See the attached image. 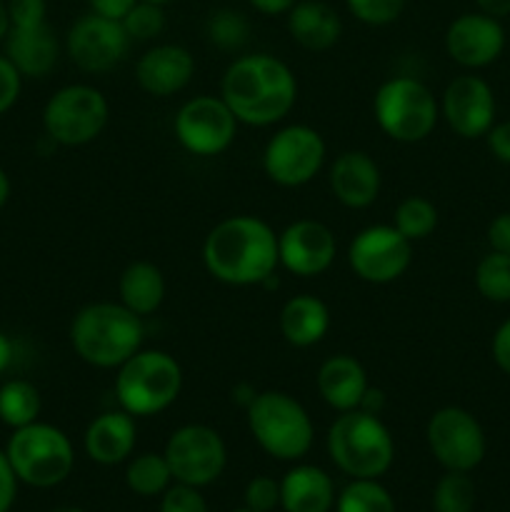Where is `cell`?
<instances>
[{
    "instance_id": "obj_1",
    "label": "cell",
    "mask_w": 510,
    "mask_h": 512,
    "mask_svg": "<svg viewBox=\"0 0 510 512\" xmlns=\"http://www.w3.org/2000/svg\"><path fill=\"white\" fill-rule=\"evenodd\" d=\"M220 98L238 123L270 128L283 123L298 103V78L285 60L270 53L240 55L225 68Z\"/></svg>"
},
{
    "instance_id": "obj_2",
    "label": "cell",
    "mask_w": 510,
    "mask_h": 512,
    "mask_svg": "<svg viewBox=\"0 0 510 512\" xmlns=\"http://www.w3.org/2000/svg\"><path fill=\"white\" fill-rule=\"evenodd\" d=\"M203 265L223 285H265L280 268L278 233L258 215H230L205 235Z\"/></svg>"
},
{
    "instance_id": "obj_3",
    "label": "cell",
    "mask_w": 510,
    "mask_h": 512,
    "mask_svg": "<svg viewBox=\"0 0 510 512\" xmlns=\"http://www.w3.org/2000/svg\"><path fill=\"white\" fill-rule=\"evenodd\" d=\"M143 338V318L108 300L80 308L70 323V345L75 355L100 370H118L143 348Z\"/></svg>"
},
{
    "instance_id": "obj_4",
    "label": "cell",
    "mask_w": 510,
    "mask_h": 512,
    "mask_svg": "<svg viewBox=\"0 0 510 512\" xmlns=\"http://www.w3.org/2000/svg\"><path fill=\"white\" fill-rule=\"evenodd\" d=\"M328 455L340 473L353 480H378L390 470L395 460V440L380 415L368 410L338 413L330 423Z\"/></svg>"
},
{
    "instance_id": "obj_5",
    "label": "cell",
    "mask_w": 510,
    "mask_h": 512,
    "mask_svg": "<svg viewBox=\"0 0 510 512\" xmlns=\"http://www.w3.org/2000/svg\"><path fill=\"white\" fill-rule=\"evenodd\" d=\"M248 430L270 458L295 463L313 448L315 425L300 400L285 390H260L245 408Z\"/></svg>"
},
{
    "instance_id": "obj_6",
    "label": "cell",
    "mask_w": 510,
    "mask_h": 512,
    "mask_svg": "<svg viewBox=\"0 0 510 512\" xmlns=\"http://www.w3.org/2000/svg\"><path fill=\"white\" fill-rule=\"evenodd\" d=\"M183 390V368L165 350L140 348L115 375V400L133 418H150L168 410Z\"/></svg>"
},
{
    "instance_id": "obj_7",
    "label": "cell",
    "mask_w": 510,
    "mask_h": 512,
    "mask_svg": "<svg viewBox=\"0 0 510 512\" xmlns=\"http://www.w3.org/2000/svg\"><path fill=\"white\" fill-rule=\"evenodd\" d=\"M373 115L378 128L395 143H423L440 120V100L423 80L395 75L375 90Z\"/></svg>"
},
{
    "instance_id": "obj_8",
    "label": "cell",
    "mask_w": 510,
    "mask_h": 512,
    "mask_svg": "<svg viewBox=\"0 0 510 512\" xmlns=\"http://www.w3.org/2000/svg\"><path fill=\"white\" fill-rule=\"evenodd\" d=\"M5 455L15 478L30 488H55L65 483L75 468V450L68 435L40 420L13 430Z\"/></svg>"
},
{
    "instance_id": "obj_9",
    "label": "cell",
    "mask_w": 510,
    "mask_h": 512,
    "mask_svg": "<svg viewBox=\"0 0 510 512\" xmlns=\"http://www.w3.org/2000/svg\"><path fill=\"white\" fill-rule=\"evenodd\" d=\"M110 118V105L103 90L88 83L63 85L43 108V128L53 143L80 148L100 138Z\"/></svg>"
},
{
    "instance_id": "obj_10",
    "label": "cell",
    "mask_w": 510,
    "mask_h": 512,
    "mask_svg": "<svg viewBox=\"0 0 510 512\" xmlns=\"http://www.w3.org/2000/svg\"><path fill=\"white\" fill-rule=\"evenodd\" d=\"M328 145L323 135L305 123L275 130L263 150V173L280 188H303L323 170Z\"/></svg>"
},
{
    "instance_id": "obj_11",
    "label": "cell",
    "mask_w": 510,
    "mask_h": 512,
    "mask_svg": "<svg viewBox=\"0 0 510 512\" xmlns=\"http://www.w3.org/2000/svg\"><path fill=\"white\" fill-rule=\"evenodd\" d=\"M238 125V118L220 95H195L175 113L173 135L185 153L213 158L235 143Z\"/></svg>"
},
{
    "instance_id": "obj_12",
    "label": "cell",
    "mask_w": 510,
    "mask_h": 512,
    "mask_svg": "<svg viewBox=\"0 0 510 512\" xmlns=\"http://www.w3.org/2000/svg\"><path fill=\"white\" fill-rule=\"evenodd\" d=\"M175 483L205 488L223 475L228 448L223 435L203 423H188L173 430L163 450Z\"/></svg>"
},
{
    "instance_id": "obj_13",
    "label": "cell",
    "mask_w": 510,
    "mask_h": 512,
    "mask_svg": "<svg viewBox=\"0 0 510 512\" xmlns=\"http://www.w3.org/2000/svg\"><path fill=\"white\" fill-rule=\"evenodd\" d=\"M425 440L433 458L445 470H458V473H470L478 468L488 450L480 420L458 405H445L430 415L425 425Z\"/></svg>"
},
{
    "instance_id": "obj_14",
    "label": "cell",
    "mask_w": 510,
    "mask_h": 512,
    "mask_svg": "<svg viewBox=\"0 0 510 512\" xmlns=\"http://www.w3.org/2000/svg\"><path fill=\"white\" fill-rule=\"evenodd\" d=\"M413 243L395 225H368L348 245V265L363 283L388 285L408 273Z\"/></svg>"
},
{
    "instance_id": "obj_15",
    "label": "cell",
    "mask_w": 510,
    "mask_h": 512,
    "mask_svg": "<svg viewBox=\"0 0 510 512\" xmlns=\"http://www.w3.org/2000/svg\"><path fill=\"white\" fill-rule=\"evenodd\" d=\"M130 35L120 20L85 13L70 25L65 35V53L70 63L83 73H108L125 60L130 50Z\"/></svg>"
},
{
    "instance_id": "obj_16",
    "label": "cell",
    "mask_w": 510,
    "mask_h": 512,
    "mask_svg": "<svg viewBox=\"0 0 510 512\" xmlns=\"http://www.w3.org/2000/svg\"><path fill=\"white\" fill-rule=\"evenodd\" d=\"M495 93L480 75H458L450 80L440 98V118L448 128L465 140L485 138L495 125Z\"/></svg>"
},
{
    "instance_id": "obj_17",
    "label": "cell",
    "mask_w": 510,
    "mask_h": 512,
    "mask_svg": "<svg viewBox=\"0 0 510 512\" xmlns=\"http://www.w3.org/2000/svg\"><path fill=\"white\" fill-rule=\"evenodd\" d=\"M338 255L335 233L320 220H295L283 233H278L280 268L298 278H318Z\"/></svg>"
},
{
    "instance_id": "obj_18",
    "label": "cell",
    "mask_w": 510,
    "mask_h": 512,
    "mask_svg": "<svg viewBox=\"0 0 510 512\" xmlns=\"http://www.w3.org/2000/svg\"><path fill=\"white\" fill-rule=\"evenodd\" d=\"M505 50V30L498 18L480 13H463L450 20L445 30V53L465 70L493 65Z\"/></svg>"
},
{
    "instance_id": "obj_19",
    "label": "cell",
    "mask_w": 510,
    "mask_h": 512,
    "mask_svg": "<svg viewBox=\"0 0 510 512\" xmlns=\"http://www.w3.org/2000/svg\"><path fill=\"white\" fill-rule=\"evenodd\" d=\"M195 75V58L188 48L160 43L145 50L135 63V80L140 90L153 98H170L190 85Z\"/></svg>"
},
{
    "instance_id": "obj_20",
    "label": "cell",
    "mask_w": 510,
    "mask_h": 512,
    "mask_svg": "<svg viewBox=\"0 0 510 512\" xmlns=\"http://www.w3.org/2000/svg\"><path fill=\"white\" fill-rule=\"evenodd\" d=\"M333 198L350 210H365L378 200L383 175L375 158L365 150H343L328 170Z\"/></svg>"
},
{
    "instance_id": "obj_21",
    "label": "cell",
    "mask_w": 510,
    "mask_h": 512,
    "mask_svg": "<svg viewBox=\"0 0 510 512\" xmlns=\"http://www.w3.org/2000/svg\"><path fill=\"white\" fill-rule=\"evenodd\" d=\"M135 443H138V425L133 415L120 408L100 413L98 418L90 420L83 440L88 458L105 468L130 460Z\"/></svg>"
},
{
    "instance_id": "obj_22",
    "label": "cell",
    "mask_w": 510,
    "mask_h": 512,
    "mask_svg": "<svg viewBox=\"0 0 510 512\" xmlns=\"http://www.w3.org/2000/svg\"><path fill=\"white\" fill-rule=\"evenodd\" d=\"M315 385H318L323 403L333 408L335 413H348V410L360 408L370 388L363 363L345 353L333 355V358L320 363Z\"/></svg>"
},
{
    "instance_id": "obj_23",
    "label": "cell",
    "mask_w": 510,
    "mask_h": 512,
    "mask_svg": "<svg viewBox=\"0 0 510 512\" xmlns=\"http://www.w3.org/2000/svg\"><path fill=\"white\" fill-rule=\"evenodd\" d=\"M5 58L18 68L23 78H45L58 65L60 40L50 23L10 28L5 38Z\"/></svg>"
},
{
    "instance_id": "obj_24",
    "label": "cell",
    "mask_w": 510,
    "mask_h": 512,
    "mask_svg": "<svg viewBox=\"0 0 510 512\" xmlns=\"http://www.w3.org/2000/svg\"><path fill=\"white\" fill-rule=\"evenodd\" d=\"M285 25L290 38L310 53H325L343 35L340 13L325 0H298L285 15Z\"/></svg>"
},
{
    "instance_id": "obj_25",
    "label": "cell",
    "mask_w": 510,
    "mask_h": 512,
    "mask_svg": "<svg viewBox=\"0 0 510 512\" xmlns=\"http://www.w3.org/2000/svg\"><path fill=\"white\" fill-rule=\"evenodd\" d=\"M333 505V478L318 465H295L280 480V508L285 512H330Z\"/></svg>"
},
{
    "instance_id": "obj_26",
    "label": "cell",
    "mask_w": 510,
    "mask_h": 512,
    "mask_svg": "<svg viewBox=\"0 0 510 512\" xmlns=\"http://www.w3.org/2000/svg\"><path fill=\"white\" fill-rule=\"evenodd\" d=\"M278 328L285 343L293 348H313L323 343L330 330L328 305L315 295H293L280 308Z\"/></svg>"
},
{
    "instance_id": "obj_27",
    "label": "cell",
    "mask_w": 510,
    "mask_h": 512,
    "mask_svg": "<svg viewBox=\"0 0 510 512\" xmlns=\"http://www.w3.org/2000/svg\"><path fill=\"white\" fill-rule=\"evenodd\" d=\"M165 275L150 260H135L120 273L118 280V303L125 305L130 313L148 318L163 305L165 300Z\"/></svg>"
},
{
    "instance_id": "obj_28",
    "label": "cell",
    "mask_w": 510,
    "mask_h": 512,
    "mask_svg": "<svg viewBox=\"0 0 510 512\" xmlns=\"http://www.w3.org/2000/svg\"><path fill=\"white\" fill-rule=\"evenodd\" d=\"M43 410L40 390L30 380L10 378L0 385V423L18 430L35 423Z\"/></svg>"
},
{
    "instance_id": "obj_29",
    "label": "cell",
    "mask_w": 510,
    "mask_h": 512,
    "mask_svg": "<svg viewBox=\"0 0 510 512\" xmlns=\"http://www.w3.org/2000/svg\"><path fill=\"white\" fill-rule=\"evenodd\" d=\"M173 473L163 453H140L130 455L128 468H125V485L140 498H155L163 495L173 485Z\"/></svg>"
},
{
    "instance_id": "obj_30",
    "label": "cell",
    "mask_w": 510,
    "mask_h": 512,
    "mask_svg": "<svg viewBox=\"0 0 510 512\" xmlns=\"http://www.w3.org/2000/svg\"><path fill=\"white\" fill-rule=\"evenodd\" d=\"M438 220V208L425 195H408V198L400 200L393 213V225L410 243L430 238L435 233V228H438Z\"/></svg>"
},
{
    "instance_id": "obj_31",
    "label": "cell",
    "mask_w": 510,
    "mask_h": 512,
    "mask_svg": "<svg viewBox=\"0 0 510 512\" xmlns=\"http://www.w3.org/2000/svg\"><path fill=\"white\" fill-rule=\"evenodd\" d=\"M205 35L210 45L225 53H238L248 45L250 40V23L240 10L235 8H218L208 15L205 23Z\"/></svg>"
},
{
    "instance_id": "obj_32",
    "label": "cell",
    "mask_w": 510,
    "mask_h": 512,
    "mask_svg": "<svg viewBox=\"0 0 510 512\" xmlns=\"http://www.w3.org/2000/svg\"><path fill=\"white\" fill-rule=\"evenodd\" d=\"M335 512H395V500L378 480H353L335 498Z\"/></svg>"
},
{
    "instance_id": "obj_33",
    "label": "cell",
    "mask_w": 510,
    "mask_h": 512,
    "mask_svg": "<svg viewBox=\"0 0 510 512\" xmlns=\"http://www.w3.org/2000/svg\"><path fill=\"white\" fill-rule=\"evenodd\" d=\"M475 288L490 303H510V255L495 250L483 255L475 265Z\"/></svg>"
},
{
    "instance_id": "obj_34",
    "label": "cell",
    "mask_w": 510,
    "mask_h": 512,
    "mask_svg": "<svg viewBox=\"0 0 510 512\" xmlns=\"http://www.w3.org/2000/svg\"><path fill=\"white\" fill-rule=\"evenodd\" d=\"M475 508V483L468 473L445 470L433 490L435 512H473Z\"/></svg>"
},
{
    "instance_id": "obj_35",
    "label": "cell",
    "mask_w": 510,
    "mask_h": 512,
    "mask_svg": "<svg viewBox=\"0 0 510 512\" xmlns=\"http://www.w3.org/2000/svg\"><path fill=\"white\" fill-rule=\"evenodd\" d=\"M123 28L135 43H148V40L160 38L165 30V8L138 0L133 10L123 18Z\"/></svg>"
},
{
    "instance_id": "obj_36",
    "label": "cell",
    "mask_w": 510,
    "mask_h": 512,
    "mask_svg": "<svg viewBox=\"0 0 510 512\" xmlns=\"http://www.w3.org/2000/svg\"><path fill=\"white\" fill-rule=\"evenodd\" d=\"M405 5H408V0H345L348 13L370 28L393 25L403 15Z\"/></svg>"
},
{
    "instance_id": "obj_37",
    "label": "cell",
    "mask_w": 510,
    "mask_h": 512,
    "mask_svg": "<svg viewBox=\"0 0 510 512\" xmlns=\"http://www.w3.org/2000/svg\"><path fill=\"white\" fill-rule=\"evenodd\" d=\"M245 508L258 512H273L280 508V480L268 478V475H255L248 485H245Z\"/></svg>"
},
{
    "instance_id": "obj_38",
    "label": "cell",
    "mask_w": 510,
    "mask_h": 512,
    "mask_svg": "<svg viewBox=\"0 0 510 512\" xmlns=\"http://www.w3.org/2000/svg\"><path fill=\"white\" fill-rule=\"evenodd\" d=\"M160 512H208V503L200 495V488L173 483L160 495Z\"/></svg>"
},
{
    "instance_id": "obj_39",
    "label": "cell",
    "mask_w": 510,
    "mask_h": 512,
    "mask_svg": "<svg viewBox=\"0 0 510 512\" xmlns=\"http://www.w3.org/2000/svg\"><path fill=\"white\" fill-rule=\"evenodd\" d=\"M8 3L10 28H33L48 23V3L45 0H5Z\"/></svg>"
},
{
    "instance_id": "obj_40",
    "label": "cell",
    "mask_w": 510,
    "mask_h": 512,
    "mask_svg": "<svg viewBox=\"0 0 510 512\" xmlns=\"http://www.w3.org/2000/svg\"><path fill=\"white\" fill-rule=\"evenodd\" d=\"M20 90H23V75L5 55H0V115H5L18 103Z\"/></svg>"
},
{
    "instance_id": "obj_41",
    "label": "cell",
    "mask_w": 510,
    "mask_h": 512,
    "mask_svg": "<svg viewBox=\"0 0 510 512\" xmlns=\"http://www.w3.org/2000/svg\"><path fill=\"white\" fill-rule=\"evenodd\" d=\"M485 140H488V150L493 153V158L498 160V163L510 165V120L495 123L493 128L485 133Z\"/></svg>"
},
{
    "instance_id": "obj_42",
    "label": "cell",
    "mask_w": 510,
    "mask_h": 512,
    "mask_svg": "<svg viewBox=\"0 0 510 512\" xmlns=\"http://www.w3.org/2000/svg\"><path fill=\"white\" fill-rule=\"evenodd\" d=\"M18 483L13 468H10V460L5 455V450H0V512H10L15 503V495H18Z\"/></svg>"
},
{
    "instance_id": "obj_43",
    "label": "cell",
    "mask_w": 510,
    "mask_h": 512,
    "mask_svg": "<svg viewBox=\"0 0 510 512\" xmlns=\"http://www.w3.org/2000/svg\"><path fill=\"white\" fill-rule=\"evenodd\" d=\"M488 245L495 253L510 255V210L500 213L488 225Z\"/></svg>"
},
{
    "instance_id": "obj_44",
    "label": "cell",
    "mask_w": 510,
    "mask_h": 512,
    "mask_svg": "<svg viewBox=\"0 0 510 512\" xmlns=\"http://www.w3.org/2000/svg\"><path fill=\"white\" fill-rule=\"evenodd\" d=\"M490 353H493L495 365L503 370L505 375H510V318L505 323L498 325L493 335V343H490Z\"/></svg>"
},
{
    "instance_id": "obj_45",
    "label": "cell",
    "mask_w": 510,
    "mask_h": 512,
    "mask_svg": "<svg viewBox=\"0 0 510 512\" xmlns=\"http://www.w3.org/2000/svg\"><path fill=\"white\" fill-rule=\"evenodd\" d=\"M135 3H138V0H88L90 13L103 15V18L110 20H120V23H123L125 15L133 10Z\"/></svg>"
},
{
    "instance_id": "obj_46",
    "label": "cell",
    "mask_w": 510,
    "mask_h": 512,
    "mask_svg": "<svg viewBox=\"0 0 510 512\" xmlns=\"http://www.w3.org/2000/svg\"><path fill=\"white\" fill-rule=\"evenodd\" d=\"M260 15H268V18H275V15H288V10L293 8L298 0H248Z\"/></svg>"
},
{
    "instance_id": "obj_47",
    "label": "cell",
    "mask_w": 510,
    "mask_h": 512,
    "mask_svg": "<svg viewBox=\"0 0 510 512\" xmlns=\"http://www.w3.org/2000/svg\"><path fill=\"white\" fill-rule=\"evenodd\" d=\"M475 5L480 13L490 15V18L503 20L510 15V0H475Z\"/></svg>"
},
{
    "instance_id": "obj_48",
    "label": "cell",
    "mask_w": 510,
    "mask_h": 512,
    "mask_svg": "<svg viewBox=\"0 0 510 512\" xmlns=\"http://www.w3.org/2000/svg\"><path fill=\"white\" fill-rule=\"evenodd\" d=\"M13 358H15V348H13V340L8 338V335L0 330V375L5 373V370L13 365Z\"/></svg>"
},
{
    "instance_id": "obj_49",
    "label": "cell",
    "mask_w": 510,
    "mask_h": 512,
    "mask_svg": "<svg viewBox=\"0 0 510 512\" xmlns=\"http://www.w3.org/2000/svg\"><path fill=\"white\" fill-rule=\"evenodd\" d=\"M10 33V15H8V3L0 0V43H5Z\"/></svg>"
},
{
    "instance_id": "obj_50",
    "label": "cell",
    "mask_w": 510,
    "mask_h": 512,
    "mask_svg": "<svg viewBox=\"0 0 510 512\" xmlns=\"http://www.w3.org/2000/svg\"><path fill=\"white\" fill-rule=\"evenodd\" d=\"M8 198H10V178H8V173L0 168V210L5 208Z\"/></svg>"
},
{
    "instance_id": "obj_51",
    "label": "cell",
    "mask_w": 510,
    "mask_h": 512,
    "mask_svg": "<svg viewBox=\"0 0 510 512\" xmlns=\"http://www.w3.org/2000/svg\"><path fill=\"white\" fill-rule=\"evenodd\" d=\"M50 512H85L83 508H75V505H63V508H55Z\"/></svg>"
},
{
    "instance_id": "obj_52",
    "label": "cell",
    "mask_w": 510,
    "mask_h": 512,
    "mask_svg": "<svg viewBox=\"0 0 510 512\" xmlns=\"http://www.w3.org/2000/svg\"><path fill=\"white\" fill-rule=\"evenodd\" d=\"M143 3H153V5H160V8H165V5H170L173 0H143Z\"/></svg>"
},
{
    "instance_id": "obj_53",
    "label": "cell",
    "mask_w": 510,
    "mask_h": 512,
    "mask_svg": "<svg viewBox=\"0 0 510 512\" xmlns=\"http://www.w3.org/2000/svg\"><path fill=\"white\" fill-rule=\"evenodd\" d=\"M233 512H258V510H250V508H240V510H233Z\"/></svg>"
}]
</instances>
